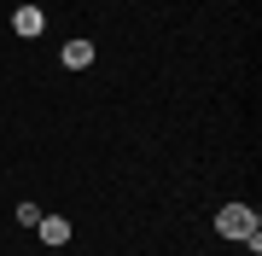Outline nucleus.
<instances>
[{
  "label": "nucleus",
  "mask_w": 262,
  "mask_h": 256,
  "mask_svg": "<svg viewBox=\"0 0 262 256\" xmlns=\"http://www.w3.org/2000/svg\"><path fill=\"white\" fill-rule=\"evenodd\" d=\"M215 233H222V239H245V233H256V210H251V204H222Z\"/></svg>",
  "instance_id": "f257e3e1"
},
{
  "label": "nucleus",
  "mask_w": 262,
  "mask_h": 256,
  "mask_svg": "<svg viewBox=\"0 0 262 256\" xmlns=\"http://www.w3.org/2000/svg\"><path fill=\"white\" fill-rule=\"evenodd\" d=\"M88 64H94V41H82V35L64 41V70H88Z\"/></svg>",
  "instance_id": "f03ea898"
},
{
  "label": "nucleus",
  "mask_w": 262,
  "mask_h": 256,
  "mask_svg": "<svg viewBox=\"0 0 262 256\" xmlns=\"http://www.w3.org/2000/svg\"><path fill=\"white\" fill-rule=\"evenodd\" d=\"M12 29H18V35H41V29H47L41 6H18V12H12Z\"/></svg>",
  "instance_id": "7ed1b4c3"
},
{
  "label": "nucleus",
  "mask_w": 262,
  "mask_h": 256,
  "mask_svg": "<svg viewBox=\"0 0 262 256\" xmlns=\"http://www.w3.org/2000/svg\"><path fill=\"white\" fill-rule=\"evenodd\" d=\"M35 233L47 239V245H64V239H70V221H64V216H41V221H35Z\"/></svg>",
  "instance_id": "20e7f679"
},
{
  "label": "nucleus",
  "mask_w": 262,
  "mask_h": 256,
  "mask_svg": "<svg viewBox=\"0 0 262 256\" xmlns=\"http://www.w3.org/2000/svg\"><path fill=\"white\" fill-rule=\"evenodd\" d=\"M41 221V204H18V227H35Z\"/></svg>",
  "instance_id": "39448f33"
}]
</instances>
